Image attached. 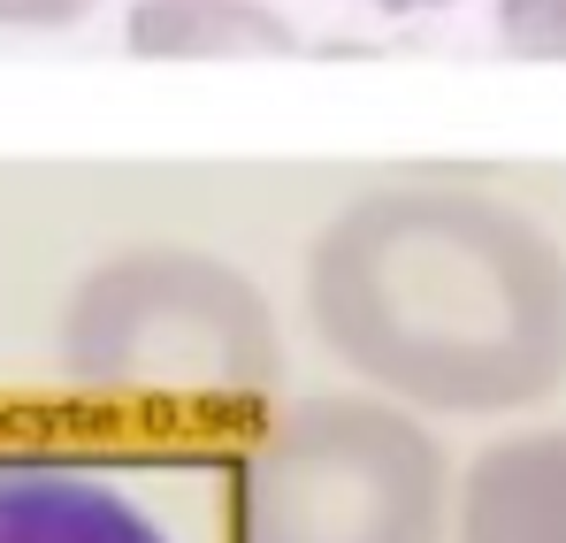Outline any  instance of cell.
Segmentation results:
<instances>
[{"instance_id": "ba28073f", "label": "cell", "mask_w": 566, "mask_h": 543, "mask_svg": "<svg viewBox=\"0 0 566 543\" xmlns=\"http://www.w3.org/2000/svg\"><path fill=\"white\" fill-rule=\"evenodd\" d=\"M99 0H0V31H70Z\"/></svg>"}, {"instance_id": "52a82bcc", "label": "cell", "mask_w": 566, "mask_h": 543, "mask_svg": "<svg viewBox=\"0 0 566 543\" xmlns=\"http://www.w3.org/2000/svg\"><path fill=\"white\" fill-rule=\"evenodd\" d=\"M497 46L521 62H566V0H497Z\"/></svg>"}, {"instance_id": "277c9868", "label": "cell", "mask_w": 566, "mask_h": 543, "mask_svg": "<svg viewBox=\"0 0 566 543\" xmlns=\"http://www.w3.org/2000/svg\"><path fill=\"white\" fill-rule=\"evenodd\" d=\"M0 543H177V536L130 482H115L93 459L0 445Z\"/></svg>"}, {"instance_id": "5b68a950", "label": "cell", "mask_w": 566, "mask_h": 543, "mask_svg": "<svg viewBox=\"0 0 566 543\" xmlns=\"http://www.w3.org/2000/svg\"><path fill=\"white\" fill-rule=\"evenodd\" d=\"M444 543H566V421L482 445L452 474Z\"/></svg>"}, {"instance_id": "8992f818", "label": "cell", "mask_w": 566, "mask_h": 543, "mask_svg": "<svg viewBox=\"0 0 566 543\" xmlns=\"http://www.w3.org/2000/svg\"><path fill=\"white\" fill-rule=\"evenodd\" d=\"M123 46L138 62H276L298 31L269 0H130Z\"/></svg>"}, {"instance_id": "6da1fadb", "label": "cell", "mask_w": 566, "mask_h": 543, "mask_svg": "<svg viewBox=\"0 0 566 543\" xmlns=\"http://www.w3.org/2000/svg\"><path fill=\"white\" fill-rule=\"evenodd\" d=\"M329 361L413 414H528L566 383V246L474 184H376L306 246Z\"/></svg>"}, {"instance_id": "7a4b0ae2", "label": "cell", "mask_w": 566, "mask_h": 543, "mask_svg": "<svg viewBox=\"0 0 566 543\" xmlns=\"http://www.w3.org/2000/svg\"><path fill=\"white\" fill-rule=\"evenodd\" d=\"M54 353L99 406L238 414L276 390L283 330L238 261L207 246H123L77 275Z\"/></svg>"}, {"instance_id": "9c48e42d", "label": "cell", "mask_w": 566, "mask_h": 543, "mask_svg": "<svg viewBox=\"0 0 566 543\" xmlns=\"http://www.w3.org/2000/svg\"><path fill=\"white\" fill-rule=\"evenodd\" d=\"M382 15H429V8H452V0H376Z\"/></svg>"}, {"instance_id": "3957f363", "label": "cell", "mask_w": 566, "mask_h": 543, "mask_svg": "<svg viewBox=\"0 0 566 543\" xmlns=\"http://www.w3.org/2000/svg\"><path fill=\"white\" fill-rule=\"evenodd\" d=\"M245 543H444L452 452L376 390H314L269 414L238 474Z\"/></svg>"}]
</instances>
